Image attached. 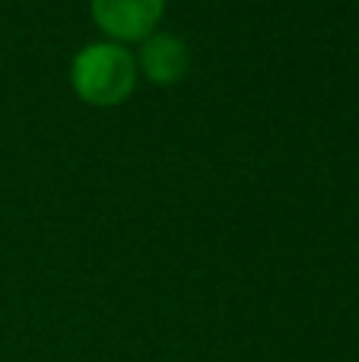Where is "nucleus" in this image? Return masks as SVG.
<instances>
[{"mask_svg":"<svg viewBox=\"0 0 359 362\" xmlns=\"http://www.w3.org/2000/svg\"><path fill=\"white\" fill-rule=\"evenodd\" d=\"M191 67V54L188 45L178 35H169V32H153V35L143 38L140 45V70L146 74V80L153 83H178Z\"/></svg>","mask_w":359,"mask_h":362,"instance_id":"nucleus-3","label":"nucleus"},{"mask_svg":"<svg viewBox=\"0 0 359 362\" xmlns=\"http://www.w3.org/2000/svg\"><path fill=\"white\" fill-rule=\"evenodd\" d=\"M93 19L114 42H143L153 35L165 0H89Z\"/></svg>","mask_w":359,"mask_h":362,"instance_id":"nucleus-2","label":"nucleus"},{"mask_svg":"<svg viewBox=\"0 0 359 362\" xmlns=\"http://www.w3.org/2000/svg\"><path fill=\"white\" fill-rule=\"evenodd\" d=\"M70 83L89 105H118L137 83V61L118 42H93L73 57Z\"/></svg>","mask_w":359,"mask_h":362,"instance_id":"nucleus-1","label":"nucleus"}]
</instances>
